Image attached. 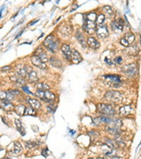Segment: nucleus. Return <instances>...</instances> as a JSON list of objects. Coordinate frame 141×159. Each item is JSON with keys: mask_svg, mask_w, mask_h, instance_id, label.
I'll list each match as a JSON object with an SVG mask.
<instances>
[{"mask_svg": "<svg viewBox=\"0 0 141 159\" xmlns=\"http://www.w3.org/2000/svg\"><path fill=\"white\" fill-rule=\"evenodd\" d=\"M44 46L45 47L49 52L54 53L58 48V41L56 38L53 35H49L43 42Z\"/></svg>", "mask_w": 141, "mask_h": 159, "instance_id": "1", "label": "nucleus"}, {"mask_svg": "<svg viewBox=\"0 0 141 159\" xmlns=\"http://www.w3.org/2000/svg\"><path fill=\"white\" fill-rule=\"evenodd\" d=\"M105 98L109 101L112 102L114 103H119L123 99V96L119 91H108L104 96Z\"/></svg>", "mask_w": 141, "mask_h": 159, "instance_id": "2", "label": "nucleus"}, {"mask_svg": "<svg viewBox=\"0 0 141 159\" xmlns=\"http://www.w3.org/2000/svg\"><path fill=\"white\" fill-rule=\"evenodd\" d=\"M98 109L100 113L105 115L112 116L115 114V111L113 108V107L111 105H109V104H99L98 106Z\"/></svg>", "mask_w": 141, "mask_h": 159, "instance_id": "3", "label": "nucleus"}, {"mask_svg": "<svg viewBox=\"0 0 141 159\" xmlns=\"http://www.w3.org/2000/svg\"><path fill=\"white\" fill-rule=\"evenodd\" d=\"M35 95L37 97L45 102H52L55 98V96L49 91H36Z\"/></svg>", "mask_w": 141, "mask_h": 159, "instance_id": "4", "label": "nucleus"}, {"mask_svg": "<svg viewBox=\"0 0 141 159\" xmlns=\"http://www.w3.org/2000/svg\"><path fill=\"white\" fill-rule=\"evenodd\" d=\"M19 94L18 90H9L8 91H0V100H7L10 101L15 97V96Z\"/></svg>", "mask_w": 141, "mask_h": 159, "instance_id": "5", "label": "nucleus"}, {"mask_svg": "<svg viewBox=\"0 0 141 159\" xmlns=\"http://www.w3.org/2000/svg\"><path fill=\"white\" fill-rule=\"evenodd\" d=\"M121 71L123 73L126 74L127 76H133L137 73V67H136V64L131 63V64L123 66L121 68Z\"/></svg>", "mask_w": 141, "mask_h": 159, "instance_id": "6", "label": "nucleus"}, {"mask_svg": "<svg viewBox=\"0 0 141 159\" xmlns=\"http://www.w3.org/2000/svg\"><path fill=\"white\" fill-rule=\"evenodd\" d=\"M96 26L97 25L95 22L87 21V20L85 19L83 28L84 31H85V33H87V34L92 35V33H94V32H95V30H96Z\"/></svg>", "mask_w": 141, "mask_h": 159, "instance_id": "7", "label": "nucleus"}, {"mask_svg": "<svg viewBox=\"0 0 141 159\" xmlns=\"http://www.w3.org/2000/svg\"><path fill=\"white\" fill-rule=\"evenodd\" d=\"M96 31L97 35H98V37H100V38H105L109 35V31H108V28L106 25L105 24H101V25H98L96 26Z\"/></svg>", "mask_w": 141, "mask_h": 159, "instance_id": "8", "label": "nucleus"}, {"mask_svg": "<svg viewBox=\"0 0 141 159\" xmlns=\"http://www.w3.org/2000/svg\"><path fill=\"white\" fill-rule=\"evenodd\" d=\"M123 25H124V21L121 18H119L118 20H115L112 22V28L114 31L119 33L123 31Z\"/></svg>", "mask_w": 141, "mask_h": 159, "instance_id": "9", "label": "nucleus"}, {"mask_svg": "<svg viewBox=\"0 0 141 159\" xmlns=\"http://www.w3.org/2000/svg\"><path fill=\"white\" fill-rule=\"evenodd\" d=\"M35 55L37 56L40 60L42 61L44 63L48 62V57L46 53L45 52V50L42 49L41 47H39L35 52Z\"/></svg>", "mask_w": 141, "mask_h": 159, "instance_id": "10", "label": "nucleus"}, {"mask_svg": "<svg viewBox=\"0 0 141 159\" xmlns=\"http://www.w3.org/2000/svg\"><path fill=\"white\" fill-rule=\"evenodd\" d=\"M31 62H32V64L33 65H35V67H38V68L41 69H47V67L46 64L44 63L42 61L40 60L37 56L33 55L31 57Z\"/></svg>", "mask_w": 141, "mask_h": 159, "instance_id": "11", "label": "nucleus"}, {"mask_svg": "<svg viewBox=\"0 0 141 159\" xmlns=\"http://www.w3.org/2000/svg\"><path fill=\"white\" fill-rule=\"evenodd\" d=\"M0 108L5 111H12L14 109V105L9 100H0Z\"/></svg>", "mask_w": 141, "mask_h": 159, "instance_id": "12", "label": "nucleus"}, {"mask_svg": "<svg viewBox=\"0 0 141 159\" xmlns=\"http://www.w3.org/2000/svg\"><path fill=\"white\" fill-rule=\"evenodd\" d=\"M61 50H62V53L66 57V59L68 61L71 60V50H70V47L68 46L66 44H63L62 45V48H61Z\"/></svg>", "mask_w": 141, "mask_h": 159, "instance_id": "13", "label": "nucleus"}, {"mask_svg": "<svg viewBox=\"0 0 141 159\" xmlns=\"http://www.w3.org/2000/svg\"><path fill=\"white\" fill-rule=\"evenodd\" d=\"M28 67L25 65H18L16 67V73L20 77H25L28 75Z\"/></svg>", "mask_w": 141, "mask_h": 159, "instance_id": "14", "label": "nucleus"}, {"mask_svg": "<svg viewBox=\"0 0 141 159\" xmlns=\"http://www.w3.org/2000/svg\"><path fill=\"white\" fill-rule=\"evenodd\" d=\"M86 42H87V45H88L91 48L94 49V50H96V49L100 48V42L98 41V40H97L96 38H95L93 37L88 38Z\"/></svg>", "mask_w": 141, "mask_h": 159, "instance_id": "15", "label": "nucleus"}, {"mask_svg": "<svg viewBox=\"0 0 141 159\" xmlns=\"http://www.w3.org/2000/svg\"><path fill=\"white\" fill-rule=\"evenodd\" d=\"M28 80L31 83H34L37 81L38 78H37V73L34 70H33L32 68L28 67Z\"/></svg>", "mask_w": 141, "mask_h": 159, "instance_id": "16", "label": "nucleus"}, {"mask_svg": "<svg viewBox=\"0 0 141 159\" xmlns=\"http://www.w3.org/2000/svg\"><path fill=\"white\" fill-rule=\"evenodd\" d=\"M104 77L106 78V81L114 82L115 87L116 85H119V83L121 82L120 76L118 75H105Z\"/></svg>", "mask_w": 141, "mask_h": 159, "instance_id": "17", "label": "nucleus"}, {"mask_svg": "<svg viewBox=\"0 0 141 159\" xmlns=\"http://www.w3.org/2000/svg\"><path fill=\"white\" fill-rule=\"evenodd\" d=\"M12 144H13V147H12V149H11V150L9 151L10 153L17 155V154H19L20 152H21L22 146L20 143H18V141H14Z\"/></svg>", "mask_w": 141, "mask_h": 159, "instance_id": "18", "label": "nucleus"}, {"mask_svg": "<svg viewBox=\"0 0 141 159\" xmlns=\"http://www.w3.org/2000/svg\"><path fill=\"white\" fill-rule=\"evenodd\" d=\"M82 57L77 50H73L71 53V60L75 64H78L82 61Z\"/></svg>", "mask_w": 141, "mask_h": 159, "instance_id": "19", "label": "nucleus"}, {"mask_svg": "<svg viewBox=\"0 0 141 159\" xmlns=\"http://www.w3.org/2000/svg\"><path fill=\"white\" fill-rule=\"evenodd\" d=\"M133 111V108L130 105H124L121 107L119 109V113L121 116H127Z\"/></svg>", "mask_w": 141, "mask_h": 159, "instance_id": "20", "label": "nucleus"}, {"mask_svg": "<svg viewBox=\"0 0 141 159\" xmlns=\"http://www.w3.org/2000/svg\"><path fill=\"white\" fill-rule=\"evenodd\" d=\"M76 38H77V40H78V42L81 43V45H82L83 48H85V47L87 46V42H86L85 39L83 35L82 34V33H81L79 30L77 31V32H76Z\"/></svg>", "mask_w": 141, "mask_h": 159, "instance_id": "21", "label": "nucleus"}, {"mask_svg": "<svg viewBox=\"0 0 141 159\" xmlns=\"http://www.w3.org/2000/svg\"><path fill=\"white\" fill-rule=\"evenodd\" d=\"M49 64H51L52 67H56V68H61L62 66V63L59 59L56 58L55 57H52L49 59Z\"/></svg>", "mask_w": 141, "mask_h": 159, "instance_id": "22", "label": "nucleus"}, {"mask_svg": "<svg viewBox=\"0 0 141 159\" xmlns=\"http://www.w3.org/2000/svg\"><path fill=\"white\" fill-rule=\"evenodd\" d=\"M28 102L30 104L31 107L33 109H39L41 106V104L38 100H37L36 99L31 98H28Z\"/></svg>", "mask_w": 141, "mask_h": 159, "instance_id": "23", "label": "nucleus"}, {"mask_svg": "<svg viewBox=\"0 0 141 159\" xmlns=\"http://www.w3.org/2000/svg\"><path fill=\"white\" fill-rule=\"evenodd\" d=\"M15 124L16 126L17 130L20 132V134H21L22 136H24V135L26 134V131H25V129L24 127H23V125H22L21 120L18 119H16Z\"/></svg>", "mask_w": 141, "mask_h": 159, "instance_id": "24", "label": "nucleus"}, {"mask_svg": "<svg viewBox=\"0 0 141 159\" xmlns=\"http://www.w3.org/2000/svg\"><path fill=\"white\" fill-rule=\"evenodd\" d=\"M26 107L23 105H18L14 109H15L16 113H17V115L19 116H23L24 115L25 111H26Z\"/></svg>", "mask_w": 141, "mask_h": 159, "instance_id": "25", "label": "nucleus"}, {"mask_svg": "<svg viewBox=\"0 0 141 159\" xmlns=\"http://www.w3.org/2000/svg\"><path fill=\"white\" fill-rule=\"evenodd\" d=\"M12 80L16 84L18 85V86H25V84H26V81L21 77L13 76L12 77Z\"/></svg>", "mask_w": 141, "mask_h": 159, "instance_id": "26", "label": "nucleus"}, {"mask_svg": "<svg viewBox=\"0 0 141 159\" xmlns=\"http://www.w3.org/2000/svg\"><path fill=\"white\" fill-rule=\"evenodd\" d=\"M123 38H124L125 40L128 42V43L130 45V44L133 43L135 40V35L132 33H127L125 34V36Z\"/></svg>", "mask_w": 141, "mask_h": 159, "instance_id": "27", "label": "nucleus"}, {"mask_svg": "<svg viewBox=\"0 0 141 159\" xmlns=\"http://www.w3.org/2000/svg\"><path fill=\"white\" fill-rule=\"evenodd\" d=\"M35 88L38 91H48L49 89V86L47 84H45L43 83H38L35 85Z\"/></svg>", "mask_w": 141, "mask_h": 159, "instance_id": "28", "label": "nucleus"}, {"mask_svg": "<svg viewBox=\"0 0 141 159\" xmlns=\"http://www.w3.org/2000/svg\"><path fill=\"white\" fill-rule=\"evenodd\" d=\"M102 149H103V152L104 154L106 156H110L111 154H112L113 151V148L111 147L110 146H109L108 144H104V146H102Z\"/></svg>", "mask_w": 141, "mask_h": 159, "instance_id": "29", "label": "nucleus"}, {"mask_svg": "<svg viewBox=\"0 0 141 159\" xmlns=\"http://www.w3.org/2000/svg\"><path fill=\"white\" fill-rule=\"evenodd\" d=\"M60 31L64 35H68L72 31V28L69 25H65V26H64L63 27L61 28Z\"/></svg>", "mask_w": 141, "mask_h": 159, "instance_id": "30", "label": "nucleus"}, {"mask_svg": "<svg viewBox=\"0 0 141 159\" xmlns=\"http://www.w3.org/2000/svg\"><path fill=\"white\" fill-rule=\"evenodd\" d=\"M103 11H104L105 15L107 16L108 17L112 16L113 14H114L112 9L109 7V6H104V7H103Z\"/></svg>", "mask_w": 141, "mask_h": 159, "instance_id": "31", "label": "nucleus"}, {"mask_svg": "<svg viewBox=\"0 0 141 159\" xmlns=\"http://www.w3.org/2000/svg\"><path fill=\"white\" fill-rule=\"evenodd\" d=\"M24 115H31V116H35L36 115V112L33 108H32L31 107H28L26 108V111H25Z\"/></svg>", "mask_w": 141, "mask_h": 159, "instance_id": "32", "label": "nucleus"}, {"mask_svg": "<svg viewBox=\"0 0 141 159\" xmlns=\"http://www.w3.org/2000/svg\"><path fill=\"white\" fill-rule=\"evenodd\" d=\"M38 145H39V143H37V141H28L25 143V146H26V147L27 148V149H33V148L35 147V146H37Z\"/></svg>", "mask_w": 141, "mask_h": 159, "instance_id": "33", "label": "nucleus"}, {"mask_svg": "<svg viewBox=\"0 0 141 159\" xmlns=\"http://www.w3.org/2000/svg\"><path fill=\"white\" fill-rule=\"evenodd\" d=\"M96 18H97L96 14L94 13V12H90L88 14L86 15L85 19L87 20V21L95 22L96 21Z\"/></svg>", "mask_w": 141, "mask_h": 159, "instance_id": "34", "label": "nucleus"}, {"mask_svg": "<svg viewBox=\"0 0 141 159\" xmlns=\"http://www.w3.org/2000/svg\"><path fill=\"white\" fill-rule=\"evenodd\" d=\"M104 21H105V16L104 14H100L96 18V22L98 25L103 24Z\"/></svg>", "mask_w": 141, "mask_h": 159, "instance_id": "35", "label": "nucleus"}, {"mask_svg": "<svg viewBox=\"0 0 141 159\" xmlns=\"http://www.w3.org/2000/svg\"><path fill=\"white\" fill-rule=\"evenodd\" d=\"M138 52V49L136 45L135 46H131L128 49V53L129 55H135Z\"/></svg>", "mask_w": 141, "mask_h": 159, "instance_id": "36", "label": "nucleus"}, {"mask_svg": "<svg viewBox=\"0 0 141 159\" xmlns=\"http://www.w3.org/2000/svg\"><path fill=\"white\" fill-rule=\"evenodd\" d=\"M99 119H100V122H104V123L108 124L111 120V118L106 117V116H100V117H98Z\"/></svg>", "mask_w": 141, "mask_h": 159, "instance_id": "37", "label": "nucleus"}, {"mask_svg": "<svg viewBox=\"0 0 141 159\" xmlns=\"http://www.w3.org/2000/svg\"><path fill=\"white\" fill-rule=\"evenodd\" d=\"M50 154V151H49V149H47V148H45L44 149H42V155L44 157H45V158H47V157Z\"/></svg>", "mask_w": 141, "mask_h": 159, "instance_id": "38", "label": "nucleus"}, {"mask_svg": "<svg viewBox=\"0 0 141 159\" xmlns=\"http://www.w3.org/2000/svg\"><path fill=\"white\" fill-rule=\"evenodd\" d=\"M120 43L123 46L126 47V48H128V47L129 46V44L128 43V42H127L126 40L123 38H122L120 39Z\"/></svg>", "mask_w": 141, "mask_h": 159, "instance_id": "39", "label": "nucleus"}, {"mask_svg": "<svg viewBox=\"0 0 141 159\" xmlns=\"http://www.w3.org/2000/svg\"><path fill=\"white\" fill-rule=\"evenodd\" d=\"M122 62V58L121 57H117L115 59H114V64H120Z\"/></svg>", "mask_w": 141, "mask_h": 159, "instance_id": "40", "label": "nucleus"}, {"mask_svg": "<svg viewBox=\"0 0 141 159\" xmlns=\"http://www.w3.org/2000/svg\"><path fill=\"white\" fill-rule=\"evenodd\" d=\"M22 89H23V90L24 91V92L27 93H28V94H32V93H31V91H30L29 89H28V87L27 86H22Z\"/></svg>", "mask_w": 141, "mask_h": 159, "instance_id": "41", "label": "nucleus"}, {"mask_svg": "<svg viewBox=\"0 0 141 159\" xmlns=\"http://www.w3.org/2000/svg\"><path fill=\"white\" fill-rule=\"evenodd\" d=\"M47 110L49 112H51V113H54L56 110V107H54V105H49L47 107Z\"/></svg>", "mask_w": 141, "mask_h": 159, "instance_id": "42", "label": "nucleus"}, {"mask_svg": "<svg viewBox=\"0 0 141 159\" xmlns=\"http://www.w3.org/2000/svg\"><path fill=\"white\" fill-rule=\"evenodd\" d=\"M10 69H11L10 66H5V67H3L2 68H1V71H3V72H6V71H9Z\"/></svg>", "mask_w": 141, "mask_h": 159, "instance_id": "43", "label": "nucleus"}, {"mask_svg": "<svg viewBox=\"0 0 141 159\" xmlns=\"http://www.w3.org/2000/svg\"><path fill=\"white\" fill-rule=\"evenodd\" d=\"M78 7V5H76V4H74V5L73 6V7H72L71 10H70V12H73V11L76 10V9H77Z\"/></svg>", "mask_w": 141, "mask_h": 159, "instance_id": "44", "label": "nucleus"}, {"mask_svg": "<svg viewBox=\"0 0 141 159\" xmlns=\"http://www.w3.org/2000/svg\"><path fill=\"white\" fill-rule=\"evenodd\" d=\"M39 21V19H37V20H34V21H31V23H30V24H29V26H33V25H34L35 24V23H37V21Z\"/></svg>", "mask_w": 141, "mask_h": 159, "instance_id": "45", "label": "nucleus"}, {"mask_svg": "<svg viewBox=\"0 0 141 159\" xmlns=\"http://www.w3.org/2000/svg\"><path fill=\"white\" fill-rule=\"evenodd\" d=\"M23 31H24V28H23V30H22V31H21V32L19 33H18V35H17L16 36V38H18L19 37V36H21V34L23 33Z\"/></svg>", "mask_w": 141, "mask_h": 159, "instance_id": "46", "label": "nucleus"}, {"mask_svg": "<svg viewBox=\"0 0 141 159\" xmlns=\"http://www.w3.org/2000/svg\"><path fill=\"white\" fill-rule=\"evenodd\" d=\"M112 159H123V158H121V157H119V156H113Z\"/></svg>", "mask_w": 141, "mask_h": 159, "instance_id": "47", "label": "nucleus"}, {"mask_svg": "<svg viewBox=\"0 0 141 159\" xmlns=\"http://www.w3.org/2000/svg\"><path fill=\"white\" fill-rule=\"evenodd\" d=\"M3 9H4V7H2L1 8H0V18H1V12H2Z\"/></svg>", "mask_w": 141, "mask_h": 159, "instance_id": "48", "label": "nucleus"}, {"mask_svg": "<svg viewBox=\"0 0 141 159\" xmlns=\"http://www.w3.org/2000/svg\"><path fill=\"white\" fill-rule=\"evenodd\" d=\"M70 134L71 133V134L73 135V134H74L75 133H76V132H74V130H70Z\"/></svg>", "mask_w": 141, "mask_h": 159, "instance_id": "49", "label": "nucleus"}, {"mask_svg": "<svg viewBox=\"0 0 141 159\" xmlns=\"http://www.w3.org/2000/svg\"><path fill=\"white\" fill-rule=\"evenodd\" d=\"M98 159H104V158H98Z\"/></svg>", "mask_w": 141, "mask_h": 159, "instance_id": "50", "label": "nucleus"}, {"mask_svg": "<svg viewBox=\"0 0 141 159\" xmlns=\"http://www.w3.org/2000/svg\"><path fill=\"white\" fill-rule=\"evenodd\" d=\"M4 159H11V158H5Z\"/></svg>", "mask_w": 141, "mask_h": 159, "instance_id": "51", "label": "nucleus"}, {"mask_svg": "<svg viewBox=\"0 0 141 159\" xmlns=\"http://www.w3.org/2000/svg\"><path fill=\"white\" fill-rule=\"evenodd\" d=\"M89 159H94V158H89Z\"/></svg>", "mask_w": 141, "mask_h": 159, "instance_id": "52", "label": "nucleus"}]
</instances>
